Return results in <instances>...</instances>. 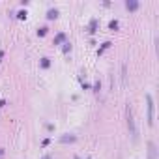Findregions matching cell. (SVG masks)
Listing matches in <instances>:
<instances>
[{
    "instance_id": "cell-1",
    "label": "cell",
    "mask_w": 159,
    "mask_h": 159,
    "mask_svg": "<svg viewBox=\"0 0 159 159\" xmlns=\"http://www.w3.org/2000/svg\"><path fill=\"white\" fill-rule=\"evenodd\" d=\"M146 101H148V124L152 125L153 124V101H152V96L150 94L146 96Z\"/></svg>"
},
{
    "instance_id": "cell-2",
    "label": "cell",
    "mask_w": 159,
    "mask_h": 159,
    "mask_svg": "<svg viewBox=\"0 0 159 159\" xmlns=\"http://www.w3.org/2000/svg\"><path fill=\"white\" fill-rule=\"evenodd\" d=\"M125 8H127V10H137L139 4H137V2H125Z\"/></svg>"
},
{
    "instance_id": "cell-3",
    "label": "cell",
    "mask_w": 159,
    "mask_h": 159,
    "mask_svg": "<svg viewBox=\"0 0 159 159\" xmlns=\"http://www.w3.org/2000/svg\"><path fill=\"white\" fill-rule=\"evenodd\" d=\"M150 159H155V146L150 144Z\"/></svg>"
},
{
    "instance_id": "cell-4",
    "label": "cell",
    "mask_w": 159,
    "mask_h": 159,
    "mask_svg": "<svg viewBox=\"0 0 159 159\" xmlns=\"http://www.w3.org/2000/svg\"><path fill=\"white\" fill-rule=\"evenodd\" d=\"M52 17H56V10H51L49 11V19H52Z\"/></svg>"
},
{
    "instance_id": "cell-5",
    "label": "cell",
    "mask_w": 159,
    "mask_h": 159,
    "mask_svg": "<svg viewBox=\"0 0 159 159\" xmlns=\"http://www.w3.org/2000/svg\"><path fill=\"white\" fill-rule=\"evenodd\" d=\"M43 159H52V157H51V155H45V157H43Z\"/></svg>"
}]
</instances>
